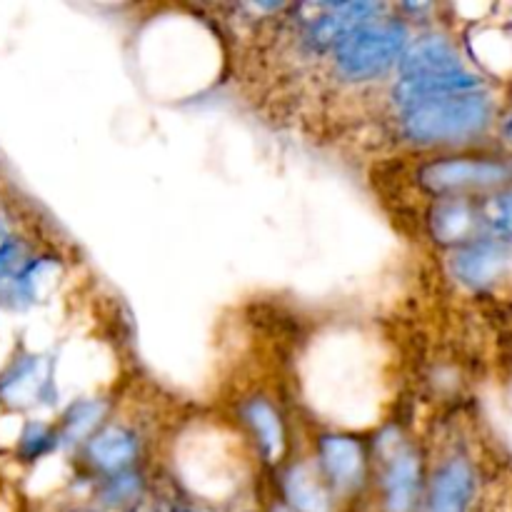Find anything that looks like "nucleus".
<instances>
[{
  "label": "nucleus",
  "mask_w": 512,
  "mask_h": 512,
  "mask_svg": "<svg viewBox=\"0 0 512 512\" xmlns=\"http://www.w3.org/2000/svg\"><path fill=\"white\" fill-rule=\"evenodd\" d=\"M495 105L488 90L445 93L388 110L393 138L415 153H448L463 148L488 130Z\"/></svg>",
  "instance_id": "obj_1"
},
{
  "label": "nucleus",
  "mask_w": 512,
  "mask_h": 512,
  "mask_svg": "<svg viewBox=\"0 0 512 512\" xmlns=\"http://www.w3.org/2000/svg\"><path fill=\"white\" fill-rule=\"evenodd\" d=\"M408 45L410 33L405 20L393 18L378 5V10L370 18L355 25L335 45L320 75L325 78L328 88L365 90L398 70V63Z\"/></svg>",
  "instance_id": "obj_2"
},
{
  "label": "nucleus",
  "mask_w": 512,
  "mask_h": 512,
  "mask_svg": "<svg viewBox=\"0 0 512 512\" xmlns=\"http://www.w3.org/2000/svg\"><path fill=\"white\" fill-rule=\"evenodd\" d=\"M375 505L380 512H420L428 483L423 453L400 430H385L373 445Z\"/></svg>",
  "instance_id": "obj_3"
},
{
  "label": "nucleus",
  "mask_w": 512,
  "mask_h": 512,
  "mask_svg": "<svg viewBox=\"0 0 512 512\" xmlns=\"http://www.w3.org/2000/svg\"><path fill=\"white\" fill-rule=\"evenodd\" d=\"M508 165L490 158H468V155L435 153L428 155L415 168V185L430 200L470 198L473 193L500 185L508 180Z\"/></svg>",
  "instance_id": "obj_4"
},
{
  "label": "nucleus",
  "mask_w": 512,
  "mask_h": 512,
  "mask_svg": "<svg viewBox=\"0 0 512 512\" xmlns=\"http://www.w3.org/2000/svg\"><path fill=\"white\" fill-rule=\"evenodd\" d=\"M313 460L335 500L355 498L373 480V458L355 435L320 433Z\"/></svg>",
  "instance_id": "obj_5"
},
{
  "label": "nucleus",
  "mask_w": 512,
  "mask_h": 512,
  "mask_svg": "<svg viewBox=\"0 0 512 512\" xmlns=\"http://www.w3.org/2000/svg\"><path fill=\"white\" fill-rule=\"evenodd\" d=\"M478 495V473L465 453L445 450L428 465L420 512H470Z\"/></svg>",
  "instance_id": "obj_6"
},
{
  "label": "nucleus",
  "mask_w": 512,
  "mask_h": 512,
  "mask_svg": "<svg viewBox=\"0 0 512 512\" xmlns=\"http://www.w3.org/2000/svg\"><path fill=\"white\" fill-rule=\"evenodd\" d=\"M430 238L445 248H463L478 240L483 223V205L473 198H440L433 200L425 215Z\"/></svg>",
  "instance_id": "obj_7"
},
{
  "label": "nucleus",
  "mask_w": 512,
  "mask_h": 512,
  "mask_svg": "<svg viewBox=\"0 0 512 512\" xmlns=\"http://www.w3.org/2000/svg\"><path fill=\"white\" fill-rule=\"evenodd\" d=\"M140 455V435L123 423H105L90 440H85V463L100 480L135 470Z\"/></svg>",
  "instance_id": "obj_8"
},
{
  "label": "nucleus",
  "mask_w": 512,
  "mask_h": 512,
  "mask_svg": "<svg viewBox=\"0 0 512 512\" xmlns=\"http://www.w3.org/2000/svg\"><path fill=\"white\" fill-rule=\"evenodd\" d=\"M238 418L248 430L260 458L270 465L280 463L285 448H288V430H285V420L278 405L265 395H250V398L240 400Z\"/></svg>",
  "instance_id": "obj_9"
},
{
  "label": "nucleus",
  "mask_w": 512,
  "mask_h": 512,
  "mask_svg": "<svg viewBox=\"0 0 512 512\" xmlns=\"http://www.w3.org/2000/svg\"><path fill=\"white\" fill-rule=\"evenodd\" d=\"M508 265V248L498 240L478 238L453 250L450 270L470 290H485L500 278Z\"/></svg>",
  "instance_id": "obj_10"
},
{
  "label": "nucleus",
  "mask_w": 512,
  "mask_h": 512,
  "mask_svg": "<svg viewBox=\"0 0 512 512\" xmlns=\"http://www.w3.org/2000/svg\"><path fill=\"white\" fill-rule=\"evenodd\" d=\"M280 500L298 512H333L338 503L315 460H300L280 473Z\"/></svg>",
  "instance_id": "obj_11"
},
{
  "label": "nucleus",
  "mask_w": 512,
  "mask_h": 512,
  "mask_svg": "<svg viewBox=\"0 0 512 512\" xmlns=\"http://www.w3.org/2000/svg\"><path fill=\"white\" fill-rule=\"evenodd\" d=\"M50 378L43 375V360L35 355H23L13 360L10 368L0 375V398L5 403H30V400H43L48 390Z\"/></svg>",
  "instance_id": "obj_12"
},
{
  "label": "nucleus",
  "mask_w": 512,
  "mask_h": 512,
  "mask_svg": "<svg viewBox=\"0 0 512 512\" xmlns=\"http://www.w3.org/2000/svg\"><path fill=\"white\" fill-rule=\"evenodd\" d=\"M105 408L100 400H80L73 403L60 418V443H85L103 428Z\"/></svg>",
  "instance_id": "obj_13"
},
{
  "label": "nucleus",
  "mask_w": 512,
  "mask_h": 512,
  "mask_svg": "<svg viewBox=\"0 0 512 512\" xmlns=\"http://www.w3.org/2000/svg\"><path fill=\"white\" fill-rule=\"evenodd\" d=\"M58 445V428H50V425L40 423V420H30L18 438V455L23 460H28V463H33V460H40L43 455L53 453Z\"/></svg>",
  "instance_id": "obj_14"
},
{
  "label": "nucleus",
  "mask_w": 512,
  "mask_h": 512,
  "mask_svg": "<svg viewBox=\"0 0 512 512\" xmlns=\"http://www.w3.org/2000/svg\"><path fill=\"white\" fill-rule=\"evenodd\" d=\"M28 263V248L25 240L10 228L5 220H0V288Z\"/></svg>",
  "instance_id": "obj_15"
},
{
  "label": "nucleus",
  "mask_w": 512,
  "mask_h": 512,
  "mask_svg": "<svg viewBox=\"0 0 512 512\" xmlns=\"http://www.w3.org/2000/svg\"><path fill=\"white\" fill-rule=\"evenodd\" d=\"M483 223L500 238H512V190L483 203Z\"/></svg>",
  "instance_id": "obj_16"
},
{
  "label": "nucleus",
  "mask_w": 512,
  "mask_h": 512,
  "mask_svg": "<svg viewBox=\"0 0 512 512\" xmlns=\"http://www.w3.org/2000/svg\"><path fill=\"white\" fill-rule=\"evenodd\" d=\"M265 512H298V510H293L288 503H283V500H280V498H275L273 503H270L268 508H265Z\"/></svg>",
  "instance_id": "obj_17"
},
{
  "label": "nucleus",
  "mask_w": 512,
  "mask_h": 512,
  "mask_svg": "<svg viewBox=\"0 0 512 512\" xmlns=\"http://www.w3.org/2000/svg\"><path fill=\"white\" fill-rule=\"evenodd\" d=\"M503 133H505V138H508L510 143H512V113L508 115V120H505V125H503Z\"/></svg>",
  "instance_id": "obj_18"
},
{
  "label": "nucleus",
  "mask_w": 512,
  "mask_h": 512,
  "mask_svg": "<svg viewBox=\"0 0 512 512\" xmlns=\"http://www.w3.org/2000/svg\"><path fill=\"white\" fill-rule=\"evenodd\" d=\"M173 512H208V510H200V508H190V505H178V508H173Z\"/></svg>",
  "instance_id": "obj_19"
},
{
  "label": "nucleus",
  "mask_w": 512,
  "mask_h": 512,
  "mask_svg": "<svg viewBox=\"0 0 512 512\" xmlns=\"http://www.w3.org/2000/svg\"><path fill=\"white\" fill-rule=\"evenodd\" d=\"M70 512H100V510H93V508H75V510H70Z\"/></svg>",
  "instance_id": "obj_20"
}]
</instances>
